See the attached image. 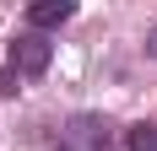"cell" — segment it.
Segmentation results:
<instances>
[{
    "label": "cell",
    "mask_w": 157,
    "mask_h": 151,
    "mask_svg": "<svg viewBox=\"0 0 157 151\" xmlns=\"http://www.w3.org/2000/svg\"><path fill=\"white\" fill-rule=\"evenodd\" d=\"M114 146V124L103 113H71L54 130V151H109Z\"/></svg>",
    "instance_id": "cell-1"
},
{
    "label": "cell",
    "mask_w": 157,
    "mask_h": 151,
    "mask_svg": "<svg viewBox=\"0 0 157 151\" xmlns=\"http://www.w3.org/2000/svg\"><path fill=\"white\" fill-rule=\"evenodd\" d=\"M49 60H54V43H49L44 32H22V38H11V70L16 76H44Z\"/></svg>",
    "instance_id": "cell-2"
},
{
    "label": "cell",
    "mask_w": 157,
    "mask_h": 151,
    "mask_svg": "<svg viewBox=\"0 0 157 151\" xmlns=\"http://www.w3.org/2000/svg\"><path fill=\"white\" fill-rule=\"evenodd\" d=\"M71 16H76V6H71V0H38V6H27L33 32H44V27H65Z\"/></svg>",
    "instance_id": "cell-3"
},
{
    "label": "cell",
    "mask_w": 157,
    "mask_h": 151,
    "mask_svg": "<svg viewBox=\"0 0 157 151\" xmlns=\"http://www.w3.org/2000/svg\"><path fill=\"white\" fill-rule=\"evenodd\" d=\"M130 151H157V130L152 124H136L130 130Z\"/></svg>",
    "instance_id": "cell-4"
},
{
    "label": "cell",
    "mask_w": 157,
    "mask_h": 151,
    "mask_svg": "<svg viewBox=\"0 0 157 151\" xmlns=\"http://www.w3.org/2000/svg\"><path fill=\"white\" fill-rule=\"evenodd\" d=\"M16 92H22V76L6 65V70H0V97H16Z\"/></svg>",
    "instance_id": "cell-5"
},
{
    "label": "cell",
    "mask_w": 157,
    "mask_h": 151,
    "mask_svg": "<svg viewBox=\"0 0 157 151\" xmlns=\"http://www.w3.org/2000/svg\"><path fill=\"white\" fill-rule=\"evenodd\" d=\"M146 54H152V60H157V27L146 32Z\"/></svg>",
    "instance_id": "cell-6"
}]
</instances>
